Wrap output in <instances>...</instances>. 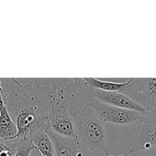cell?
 Segmentation results:
<instances>
[{"mask_svg":"<svg viewBox=\"0 0 156 156\" xmlns=\"http://www.w3.org/2000/svg\"><path fill=\"white\" fill-rule=\"evenodd\" d=\"M5 106L17 127L18 139L31 140L49 126L51 79H1Z\"/></svg>","mask_w":156,"mask_h":156,"instance_id":"obj_1","label":"cell"},{"mask_svg":"<svg viewBox=\"0 0 156 156\" xmlns=\"http://www.w3.org/2000/svg\"><path fill=\"white\" fill-rule=\"evenodd\" d=\"M91 94V89L85 83L81 92L67 106L73 118L80 147L87 151H104L105 129L103 121L88 104Z\"/></svg>","mask_w":156,"mask_h":156,"instance_id":"obj_2","label":"cell"},{"mask_svg":"<svg viewBox=\"0 0 156 156\" xmlns=\"http://www.w3.org/2000/svg\"><path fill=\"white\" fill-rule=\"evenodd\" d=\"M120 92L140 105L146 113H156V78H133Z\"/></svg>","mask_w":156,"mask_h":156,"instance_id":"obj_3","label":"cell"},{"mask_svg":"<svg viewBox=\"0 0 156 156\" xmlns=\"http://www.w3.org/2000/svg\"><path fill=\"white\" fill-rule=\"evenodd\" d=\"M88 102L103 122L116 125H129L140 123L147 114L122 109L103 103L90 95Z\"/></svg>","mask_w":156,"mask_h":156,"instance_id":"obj_4","label":"cell"},{"mask_svg":"<svg viewBox=\"0 0 156 156\" xmlns=\"http://www.w3.org/2000/svg\"><path fill=\"white\" fill-rule=\"evenodd\" d=\"M49 126L53 132L62 136L78 140L73 118L66 104H50Z\"/></svg>","mask_w":156,"mask_h":156,"instance_id":"obj_5","label":"cell"},{"mask_svg":"<svg viewBox=\"0 0 156 156\" xmlns=\"http://www.w3.org/2000/svg\"><path fill=\"white\" fill-rule=\"evenodd\" d=\"M91 95L97 100L116 108L137 112L148 114L140 105L120 91H104L100 90H91Z\"/></svg>","mask_w":156,"mask_h":156,"instance_id":"obj_6","label":"cell"},{"mask_svg":"<svg viewBox=\"0 0 156 156\" xmlns=\"http://www.w3.org/2000/svg\"><path fill=\"white\" fill-rule=\"evenodd\" d=\"M47 133L53 143L54 156H77L81 149L78 140L62 136L53 132L50 126Z\"/></svg>","mask_w":156,"mask_h":156,"instance_id":"obj_7","label":"cell"},{"mask_svg":"<svg viewBox=\"0 0 156 156\" xmlns=\"http://www.w3.org/2000/svg\"><path fill=\"white\" fill-rule=\"evenodd\" d=\"M17 133L16 125L5 106L0 110V143L12 140Z\"/></svg>","mask_w":156,"mask_h":156,"instance_id":"obj_8","label":"cell"},{"mask_svg":"<svg viewBox=\"0 0 156 156\" xmlns=\"http://www.w3.org/2000/svg\"><path fill=\"white\" fill-rule=\"evenodd\" d=\"M83 79L91 90H100L104 91H120L131 81V79H127L122 82H115L100 80L95 78H83Z\"/></svg>","mask_w":156,"mask_h":156,"instance_id":"obj_9","label":"cell"},{"mask_svg":"<svg viewBox=\"0 0 156 156\" xmlns=\"http://www.w3.org/2000/svg\"><path fill=\"white\" fill-rule=\"evenodd\" d=\"M30 140L34 147L43 156H54L53 143L47 130L37 134Z\"/></svg>","mask_w":156,"mask_h":156,"instance_id":"obj_10","label":"cell"},{"mask_svg":"<svg viewBox=\"0 0 156 156\" xmlns=\"http://www.w3.org/2000/svg\"><path fill=\"white\" fill-rule=\"evenodd\" d=\"M16 144V151L13 156H29L34 148L31 140L27 139L15 140Z\"/></svg>","mask_w":156,"mask_h":156,"instance_id":"obj_11","label":"cell"},{"mask_svg":"<svg viewBox=\"0 0 156 156\" xmlns=\"http://www.w3.org/2000/svg\"><path fill=\"white\" fill-rule=\"evenodd\" d=\"M77 156H108V154L105 151H87L81 148Z\"/></svg>","mask_w":156,"mask_h":156,"instance_id":"obj_12","label":"cell"},{"mask_svg":"<svg viewBox=\"0 0 156 156\" xmlns=\"http://www.w3.org/2000/svg\"><path fill=\"white\" fill-rule=\"evenodd\" d=\"M29 156H43V155H41V154L40 153V152H38V151L34 147L33 149H32L31 152H30V154Z\"/></svg>","mask_w":156,"mask_h":156,"instance_id":"obj_13","label":"cell"},{"mask_svg":"<svg viewBox=\"0 0 156 156\" xmlns=\"http://www.w3.org/2000/svg\"><path fill=\"white\" fill-rule=\"evenodd\" d=\"M5 107V102L3 100L2 94V90H0V110L2 109Z\"/></svg>","mask_w":156,"mask_h":156,"instance_id":"obj_14","label":"cell"},{"mask_svg":"<svg viewBox=\"0 0 156 156\" xmlns=\"http://www.w3.org/2000/svg\"><path fill=\"white\" fill-rule=\"evenodd\" d=\"M146 153H148L147 156H156V147L154 148L152 150L146 152Z\"/></svg>","mask_w":156,"mask_h":156,"instance_id":"obj_15","label":"cell"},{"mask_svg":"<svg viewBox=\"0 0 156 156\" xmlns=\"http://www.w3.org/2000/svg\"><path fill=\"white\" fill-rule=\"evenodd\" d=\"M0 156H12V155H11V153L9 152V151L5 150V151H3L2 152L0 153Z\"/></svg>","mask_w":156,"mask_h":156,"instance_id":"obj_16","label":"cell"},{"mask_svg":"<svg viewBox=\"0 0 156 156\" xmlns=\"http://www.w3.org/2000/svg\"><path fill=\"white\" fill-rule=\"evenodd\" d=\"M5 150H8V149L6 148V146H5L4 144H2V143H0V153H1V152H2L3 151H5Z\"/></svg>","mask_w":156,"mask_h":156,"instance_id":"obj_17","label":"cell"}]
</instances>
